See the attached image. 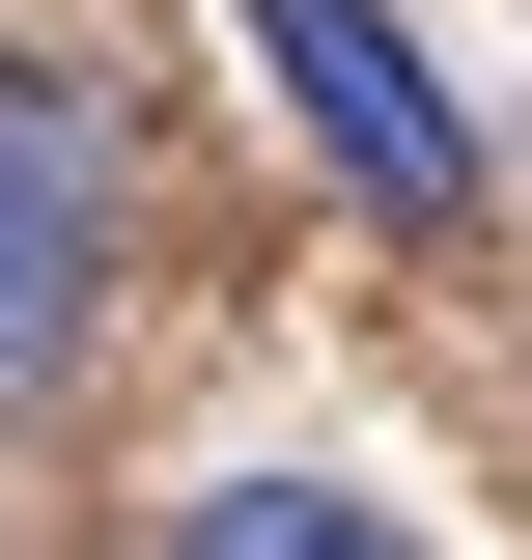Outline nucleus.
Returning a JSON list of instances; mask_svg holds the SVG:
<instances>
[{"instance_id": "f03ea898", "label": "nucleus", "mask_w": 532, "mask_h": 560, "mask_svg": "<svg viewBox=\"0 0 532 560\" xmlns=\"http://www.w3.org/2000/svg\"><path fill=\"white\" fill-rule=\"evenodd\" d=\"M253 28H280V84L336 113V168H365L393 224H476V113L420 84V28H393V0H253Z\"/></svg>"}, {"instance_id": "7ed1b4c3", "label": "nucleus", "mask_w": 532, "mask_h": 560, "mask_svg": "<svg viewBox=\"0 0 532 560\" xmlns=\"http://www.w3.org/2000/svg\"><path fill=\"white\" fill-rule=\"evenodd\" d=\"M169 560H420V533H393V504H336V477H224Z\"/></svg>"}, {"instance_id": "f257e3e1", "label": "nucleus", "mask_w": 532, "mask_h": 560, "mask_svg": "<svg viewBox=\"0 0 532 560\" xmlns=\"http://www.w3.org/2000/svg\"><path fill=\"white\" fill-rule=\"evenodd\" d=\"M113 224H140V140L84 57H0V420L84 393V337H113Z\"/></svg>"}]
</instances>
